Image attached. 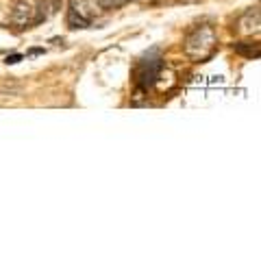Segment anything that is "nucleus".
Wrapping results in <instances>:
<instances>
[{"instance_id":"7","label":"nucleus","mask_w":261,"mask_h":261,"mask_svg":"<svg viewBox=\"0 0 261 261\" xmlns=\"http://www.w3.org/2000/svg\"><path fill=\"white\" fill-rule=\"evenodd\" d=\"M98 5L102 7V9H120V7H124L128 0H96Z\"/></svg>"},{"instance_id":"5","label":"nucleus","mask_w":261,"mask_h":261,"mask_svg":"<svg viewBox=\"0 0 261 261\" xmlns=\"http://www.w3.org/2000/svg\"><path fill=\"white\" fill-rule=\"evenodd\" d=\"M235 31L240 33V35H252V33L259 31V9L255 7V9H248L246 13L242 15V18L238 20V27H235Z\"/></svg>"},{"instance_id":"8","label":"nucleus","mask_w":261,"mask_h":261,"mask_svg":"<svg viewBox=\"0 0 261 261\" xmlns=\"http://www.w3.org/2000/svg\"><path fill=\"white\" fill-rule=\"evenodd\" d=\"M5 61L7 63H18V61H22V55H11V57H7Z\"/></svg>"},{"instance_id":"6","label":"nucleus","mask_w":261,"mask_h":261,"mask_svg":"<svg viewBox=\"0 0 261 261\" xmlns=\"http://www.w3.org/2000/svg\"><path fill=\"white\" fill-rule=\"evenodd\" d=\"M233 50L240 53V55H244V57H250V59H257L259 53H261V50H259V44H246V42L235 44Z\"/></svg>"},{"instance_id":"1","label":"nucleus","mask_w":261,"mask_h":261,"mask_svg":"<svg viewBox=\"0 0 261 261\" xmlns=\"http://www.w3.org/2000/svg\"><path fill=\"white\" fill-rule=\"evenodd\" d=\"M218 39L211 24H196L185 37V55L194 61H205L216 53Z\"/></svg>"},{"instance_id":"2","label":"nucleus","mask_w":261,"mask_h":261,"mask_svg":"<svg viewBox=\"0 0 261 261\" xmlns=\"http://www.w3.org/2000/svg\"><path fill=\"white\" fill-rule=\"evenodd\" d=\"M161 70H163V57H161V53L159 50L146 53L142 59L137 61V65H135V72H133L135 85L140 87V89L152 87L154 83H157Z\"/></svg>"},{"instance_id":"4","label":"nucleus","mask_w":261,"mask_h":261,"mask_svg":"<svg viewBox=\"0 0 261 261\" xmlns=\"http://www.w3.org/2000/svg\"><path fill=\"white\" fill-rule=\"evenodd\" d=\"M33 7L29 3H24V0H18V3H13L11 5V9H9V22L13 24V27H20V29H27L33 24Z\"/></svg>"},{"instance_id":"3","label":"nucleus","mask_w":261,"mask_h":261,"mask_svg":"<svg viewBox=\"0 0 261 261\" xmlns=\"http://www.w3.org/2000/svg\"><path fill=\"white\" fill-rule=\"evenodd\" d=\"M96 18V5L92 0H70L68 27L70 29H89Z\"/></svg>"}]
</instances>
